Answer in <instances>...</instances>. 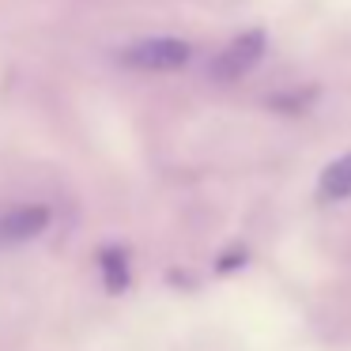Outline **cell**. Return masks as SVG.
I'll return each mask as SVG.
<instances>
[{
    "instance_id": "obj_1",
    "label": "cell",
    "mask_w": 351,
    "mask_h": 351,
    "mask_svg": "<svg viewBox=\"0 0 351 351\" xmlns=\"http://www.w3.org/2000/svg\"><path fill=\"white\" fill-rule=\"evenodd\" d=\"M189 57H193V49L182 38H144L125 49L121 64L125 69H140V72H174Z\"/></svg>"
},
{
    "instance_id": "obj_2",
    "label": "cell",
    "mask_w": 351,
    "mask_h": 351,
    "mask_svg": "<svg viewBox=\"0 0 351 351\" xmlns=\"http://www.w3.org/2000/svg\"><path fill=\"white\" fill-rule=\"evenodd\" d=\"M261 57H265V34L245 31V34H238L227 49L215 53V61L208 64V76H212L215 84H234V80H242Z\"/></svg>"
},
{
    "instance_id": "obj_3",
    "label": "cell",
    "mask_w": 351,
    "mask_h": 351,
    "mask_svg": "<svg viewBox=\"0 0 351 351\" xmlns=\"http://www.w3.org/2000/svg\"><path fill=\"white\" fill-rule=\"evenodd\" d=\"M49 227V208L46 204H27V208H12L0 215V250L19 242H31Z\"/></svg>"
},
{
    "instance_id": "obj_4",
    "label": "cell",
    "mask_w": 351,
    "mask_h": 351,
    "mask_svg": "<svg viewBox=\"0 0 351 351\" xmlns=\"http://www.w3.org/2000/svg\"><path fill=\"white\" fill-rule=\"evenodd\" d=\"M317 193L325 200H348L351 197V155H343V159L328 162V167L321 170Z\"/></svg>"
},
{
    "instance_id": "obj_5",
    "label": "cell",
    "mask_w": 351,
    "mask_h": 351,
    "mask_svg": "<svg viewBox=\"0 0 351 351\" xmlns=\"http://www.w3.org/2000/svg\"><path fill=\"white\" fill-rule=\"evenodd\" d=\"M99 268H102V280H106V291H125L129 287V257H125V250H117V245H106V250L99 253Z\"/></svg>"
}]
</instances>
